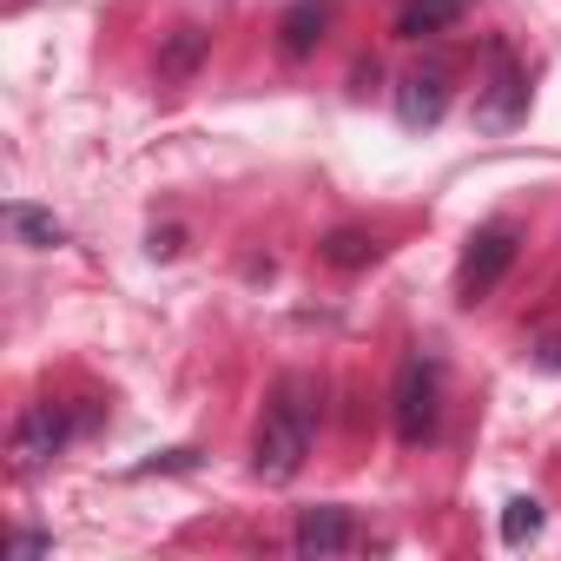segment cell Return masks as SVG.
Segmentation results:
<instances>
[{
    "label": "cell",
    "mask_w": 561,
    "mask_h": 561,
    "mask_svg": "<svg viewBox=\"0 0 561 561\" xmlns=\"http://www.w3.org/2000/svg\"><path fill=\"white\" fill-rule=\"evenodd\" d=\"M541 357H548V364H554V370H561V344H548V351H541Z\"/></svg>",
    "instance_id": "15"
},
{
    "label": "cell",
    "mask_w": 561,
    "mask_h": 561,
    "mask_svg": "<svg viewBox=\"0 0 561 561\" xmlns=\"http://www.w3.org/2000/svg\"><path fill=\"white\" fill-rule=\"evenodd\" d=\"M67 436H73V423H67L60 403H27V410L14 416V436H8L14 476H41V469L67 449Z\"/></svg>",
    "instance_id": "2"
},
{
    "label": "cell",
    "mask_w": 561,
    "mask_h": 561,
    "mask_svg": "<svg viewBox=\"0 0 561 561\" xmlns=\"http://www.w3.org/2000/svg\"><path fill=\"white\" fill-rule=\"evenodd\" d=\"M443 113H449V73H443V67H416V73L397 80V119H403L410 133L436 126Z\"/></svg>",
    "instance_id": "6"
},
{
    "label": "cell",
    "mask_w": 561,
    "mask_h": 561,
    "mask_svg": "<svg viewBox=\"0 0 561 561\" xmlns=\"http://www.w3.org/2000/svg\"><path fill=\"white\" fill-rule=\"evenodd\" d=\"M318 377L291 370V377H277L271 403H264V423H257V443H251V469L264 482H291L311 456V436H318Z\"/></svg>",
    "instance_id": "1"
},
{
    "label": "cell",
    "mask_w": 561,
    "mask_h": 561,
    "mask_svg": "<svg viewBox=\"0 0 561 561\" xmlns=\"http://www.w3.org/2000/svg\"><path fill=\"white\" fill-rule=\"evenodd\" d=\"M198 54H205V34H198V27H185V34H179V47H172V60H165V73H172V80H179V73H192V60H198Z\"/></svg>",
    "instance_id": "13"
},
{
    "label": "cell",
    "mask_w": 561,
    "mask_h": 561,
    "mask_svg": "<svg viewBox=\"0 0 561 561\" xmlns=\"http://www.w3.org/2000/svg\"><path fill=\"white\" fill-rule=\"evenodd\" d=\"M291 548L298 554H344L351 548V508H305Z\"/></svg>",
    "instance_id": "7"
},
{
    "label": "cell",
    "mask_w": 561,
    "mask_h": 561,
    "mask_svg": "<svg viewBox=\"0 0 561 561\" xmlns=\"http://www.w3.org/2000/svg\"><path fill=\"white\" fill-rule=\"evenodd\" d=\"M541 528V502L535 495H515L508 508H502V541H528Z\"/></svg>",
    "instance_id": "12"
},
{
    "label": "cell",
    "mask_w": 561,
    "mask_h": 561,
    "mask_svg": "<svg viewBox=\"0 0 561 561\" xmlns=\"http://www.w3.org/2000/svg\"><path fill=\"white\" fill-rule=\"evenodd\" d=\"M390 403H397V436L403 443H430V430H436V370L423 357H403Z\"/></svg>",
    "instance_id": "5"
},
{
    "label": "cell",
    "mask_w": 561,
    "mask_h": 561,
    "mask_svg": "<svg viewBox=\"0 0 561 561\" xmlns=\"http://www.w3.org/2000/svg\"><path fill=\"white\" fill-rule=\"evenodd\" d=\"M54 541L47 535H14V561H34V554H47Z\"/></svg>",
    "instance_id": "14"
},
{
    "label": "cell",
    "mask_w": 561,
    "mask_h": 561,
    "mask_svg": "<svg viewBox=\"0 0 561 561\" xmlns=\"http://www.w3.org/2000/svg\"><path fill=\"white\" fill-rule=\"evenodd\" d=\"M508 264H515V231H508V225L476 231V238H469V251H462V271H456L462 305H482V298L502 285V271H508Z\"/></svg>",
    "instance_id": "4"
},
{
    "label": "cell",
    "mask_w": 561,
    "mask_h": 561,
    "mask_svg": "<svg viewBox=\"0 0 561 561\" xmlns=\"http://www.w3.org/2000/svg\"><path fill=\"white\" fill-rule=\"evenodd\" d=\"M8 231H14L21 244H34V251L67 244V225H60L54 211H41V205H8Z\"/></svg>",
    "instance_id": "9"
},
{
    "label": "cell",
    "mask_w": 561,
    "mask_h": 561,
    "mask_svg": "<svg viewBox=\"0 0 561 561\" xmlns=\"http://www.w3.org/2000/svg\"><path fill=\"white\" fill-rule=\"evenodd\" d=\"M522 113H528V73L515 67V54H508V47H489V80L476 87V126L508 133Z\"/></svg>",
    "instance_id": "3"
},
{
    "label": "cell",
    "mask_w": 561,
    "mask_h": 561,
    "mask_svg": "<svg viewBox=\"0 0 561 561\" xmlns=\"http://www.w3.org/2000/svg\"><path fill=\"white\" fill-rule=\"evenodd\" d=\"M277 34H285V54H291V60H305V54L324 41V8H318V0H298V8L285 14V27H277Z\"/></svg>",
    "instance_id": "10"
},
{
    "label": "cell",
    "mask_w": 561,
    "mask_h": 561,
    "mask_svg": "<svg viewBox=\"0 0 561 561\" xmlns=\"http://www.w3.org/2000/svg\"><path fill=\"white\" fill-rule=\"evenodd\" d=\"M370 257H377V238H364V231H331L324 238V264H337V271H357Z\"/></svg>",
    "instance_id": "11"
},
{
    "label": "cell",
    "mask_w": 561,
    "mask_h": 561,
    "mask_svg": "<svg viewBox=\"0 0 561 561\" xmlns=\"http://www.w3.org/2000/svg\"><path fill=\"white\" fill-rule=\"evenodd\" d=\"M476 0H403L397 14V41H430V34H449Z\"/></svg>",
    "instance_id": "8"
}]
</instances>
